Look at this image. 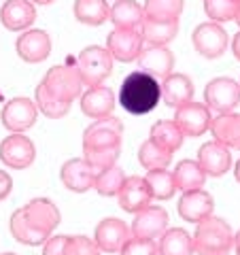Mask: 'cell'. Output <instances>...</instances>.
Here are the masks:
<instances>
[{
	"label": "cell",
	"instance_id": "cell-6",
	"mask_svg": "<svg viewBox=\"0 0 240 255\" xmlns=\"http://www.w3.org/2000/svg\"><path fill=\"white\" fill-rule=\"evenodd\" d=\"M191 43H194V49L206 60L221 58L230 45L226 28L217 21H204L196 26L194 34H191Z\"/></svg>",
	"mask_w": 240,
	"mask_h": 255
},
{
	"label": "cell",
	"instance_id": "cell-15",
	"mask_svg": "<svg viewBox=\"0 0 240 255\" xmlns=\"http://www.w3.org/2000/svg\"><path fill=\"white\" fill-rule=\"evenodd\" d=\"M132 236L136 238H145V241H155L162 238V234L168 230V213L162 206H147L134 215L132 221Z\"/></svg>",
	"mask_w": 240,
	"mask_h": 255
},
{
	"label": "cell",
	"instance_id": "cell-32",
	"mask_svg": "<svg viewBox=\"0 0 240 255\" xmlns=\"http://www.w3.org/2000/svg\"><path fill=\"white\" fill-rule=\"evenodd\" d=\"M172 155L170 151H166L164 147H159L155 140H145L138 149V164L145 168L147 172L151 170H166L168 164L172 162Z\"/></svg>",
	"mask_w": 240,
	"mask_h": 255
},
{
	"label": "cell",
	"instance_id": "cell-7",
	"mask_svg": "<svg viewBox=\"0 0 240 255\" xmlns=\"http://www.w3.org/2000/svg\"><path fill=\"white\" fill-rule=\"evenodd\" d=\"M123 124L121 119L109 115L105 119H96L83 132V149H111L121 147Z\"/></svg>",
	"mask_w": 240,
	"mask_h": 255
},
{
	"label": "cell",
	"instance_id": "cell-20",
	"mask_svg": "<svg viewBox=\"0 0 240 255\" xmlns=\"http://www.w3.org/2000/svg\"><path fill=\"white\" fill-rule=\"evenodd\" d=\"M136 64H138V70H142V73L155 79H166L168 75H172L174 53L168 47H147L136 58Z\"/></svg>",
	"mask_w": 240,
	"mask_h": 255
},
{
	"label": "cell",
	"instance_id": "cell-34",
	"mask_svg": "<svg viewBox=\"0 0 240 255\" xmlns=\"http://www.w3.org/2000/svg\"><path fill=\"white\" fill-rule=\"evenodd\" d=\"M34 96H36V100H34V102H36L38 111H41L45 117H49V119H62V117L70 111V102L60 100L58 96H53L43 83H38V85H36Z\"/></svg>",
	"mask_w": 240,
	"mask_h": 255
},
{
	"label": "cell",
	"instance_id": "cell-16",
	"mask_svg": "<svg viewBox=\"0 0 240 255\" xmlns=\"http://www.w3.org/2000/svg\"><path fill=\"white\" fill-rule=\"evenodd\" d=\"M0 21L11 32H26L36 21V4L32 0H6L0 9Z\"/></svg>",
	"mask_w": 240,
	"mask_h": 255
},
{
	"label": "cell",
	"instance_id": "cell-8",
	"mask_svg": "<svg viewBox=\"0 0 240 255\" xmlns=\"http://www.w3.org/2000/svg\"><path fill=\"white\" fill-rule=\"evenodd\" d=\"M38 117V107L34 100L30 98H11L6 105L2 107L0 113V124L13 134H23L36 124Z\"/></svg>",
	"mask_w": 240,
	"mask_h": 255
},
{
	"label": "cell",
	"instance_id": "cell-14",
	"mask_svg": "<svg viewBox=\"0 0 240 255\" xmlns=\"http://www.w3.org/2000/svg\"><path fill=\"white\" fill-rule=\"evenodd\" d=\"M96 174H98V170L85 157H73L68 162H64L60 170V179L66 189L75 191V194H85V191L94 187Z\"/></svg>",
	"mask_w": 240,
	"mask_h": 255
},
{
	"label": "cell",
	"instance_id": "cell-30",
	"mask_svg": "<svg viewBox=\"0 0 240 255\" xmlns=\"http://www.w3.org/2000/svg\"><path fill=\"white\" fill-rule=\"evenodd\" d=\"M73 11L77 21L85 26H102L111 17V6L107 0H77Z\"/></svg>",
	"mask_w": 240,
	"mask_h": 255
},
{
	"label": "cell",
	"instance_id": "cell-13",
	"mask_svg": "<svg viewBox=\"0 0 240 255\" xmlns=\"http://www.w3.org/2000/svg\"><path fill=\"white\" fill-rule=\"evenodd\" d=\"M130 238H132V230L117 217L102 219L98 226H96V232H94L96 245L105 253H119Z\"/></svg>",
	"mask_w": 240,
	"mask_h": 255
},
{
	"label": "cell",
	"instance_id": "cell-26",
	"mask_svg": "<svg viewBox=\"0 0 240 255\" xmlns=\"http://www.w3.org/2000/svg\"><path fill=\"white\" fill-rule=\"evenodd\" d=\"M174 177V185L179 191H194V189H202L206 174L202 170V166L198 164V159H181L172 170Z\"/></svg>",
	"mask_w": 240,
	"mask_h": 255
},
{
	"label": "cell",
	"instance_id": "cell-5",
	"mask_svg": "<svg viewBox=\"0 0 240 255\" xmlns=\"http://www.w3.org/2000/svg\"><path fill=\"white\" fill-rule=\"evenodd\" d=\"M204 105L219 115L234 113V109L240 105V83L230 77L213 79L204 87Z\"/></svg>",
	"mask_w": 240,
	"mask_h": 255
},
{
	"label": "cell",
	"instance_id": "cell-31",
	"mask_svg": "<svg viewBox=\"0 0 240 255\" xmlns=\"http://www.w3.org/2000/svg\"><path fill=\"white\" fill-rule=\"evenodd\" d=\"M142 38L149 47H166L179 34V21H149L140 26Z\"/></svg>",
	"mask_w": 240,
	"mask_h": 255
},
{
	"label": "cell",
	"instance_id": "cell-21",
	"mask_svg": "<svg viewBox=\"0 0 240 255\" xmlns=\"http://www.w3.org/2000/svg\"><path fill=\"white\" fill-rule=\"evenodd\" d=\"M151 198L153 196H151L145 177H127L117 194L119 206H121L125 213H134V215L142 209H147Z\"/></svg>",
	"mask_w": 240,
	"mask_h": 255
},
{
	"label": "cell",
	"instance_id": "cell-28",
	"mask_svg": "<svg viewBox=\"0 0 240 255\" xmlns=\"http://www.w3.org/2000/svg\"><path fill=\"white\" fill-rule=\"evenodd\" d=\"M149 138L155 140L159 147H164L166 151H170V153H177L185 136H183L181 128L174 124V119H159V122L151 126Z\"/></svg>",
	"mask_w": 240,
	"mask_h": 255
},
{
	"label": "cell",
	"instance_id": "cell-22",
	"mask_svg": "<svg viewBox=\"0 0 240 255\" xmlns=\"http://www.w3.org/2000/svg\"><path fill=\"white\" fill-rule=\"evenodd\" d=\"M113 109H115V94L111 87L105 85L87 87V92L81 94V111L87 117L105 119L113 113Z\"/></svg>",
	"mask_w": 240,
	"mask_h": 255
},
{
	"label": "cell",
	"instance_id": "cell-41",
	"mask_svg": "<svg viewBox=\"0 0 240 255\" xmlns=\"http://www.w3.org/2000/svg\"><path fill=\"white\" fill-rule=\"evenodd\" d=\"M68 238L70 236H64V234L49 236L47 238V243H45V247H43V255H66Z\"/></svg>",
	"mask_w": 240,
	"mask_h": 255
},
{
	"label": "cell",
	"instance_id": "cell-29",
	"mask_svg": "<svg viewBox=\"0 0 240 255\" xmlns=\"http://www.w3.org/2000/svg\"><path fill=\"white\" fill-rule=\"evenodd\" d=\"M9 228H11V234L17 243L21 245H28V247H36V245H45L47 243V236L41 230H36L32 223L26 219L21 209H17L11 215V221H9Z\"/></svg>",
	"mask_w": 240,
	"mask_h": 255
},
{
	"label": "cell",
	"instance_id": "cell-25",
	"mask_svg": "<svg viewBox=\"0 0 240 255\" xmlns=\"http://www.w3.org/2000/svg\"><path fill=\"white\" fill-rule=\"evenodd\" d=\"M111 21L115 28L123 30H140L145 23V9L136 0H115V4L111 6Z\"/></svg>",
	"mask_w": 240,
	"mask_h": 255
},
{
	"label": "cell",
	"instance_id": "cell-11",
	"mask_svg": "<svg viewBox=\"0 0 240 255\" xmlns=\"http://www.w3.org/2000/svg\"><path fill=\"white\" fill-rule=\"evenodd\" d=\"M145 38H142L140 30H123L115 28L109 32L107 36V49L113 55V60L119 62H136V58L140 55V51L145 49Z\"/></svg>",
	"mask_w": 240,
	"mask_h": 255
},
{
	"label": "cell",
	"instance_id": "cell-18",
	"mask_svg": "<svg viewBox=\"0 0 240 255\" xmlns=\"http://www.w3.org/2000/svg\"><path fill=\"white\" fill-rule=\"evenodd\" d=\"M177 211L181 215V219H185L189 223H200L206 217H211L215 211V200L209 191L204 189H194V191H183V196L179 198Z\"/></svg>",
	"mask_w": 240,
	"mask_h": 255
},
{
	"label": "cell",
	"instance_id": "cell-4",
	"mask_svg": "<svg viewBox=\"0 0 240 255\" xmlns=\"http://www.w3.org/2000/svg\"><path fill=\"white\" fill-rule=\"evenodd\" d=\"M113 55L107 47L100 45H90L79 53L77 58V68L79 75L83 79V85L87 87H98L105 83V79L113 73Z\"/></svg>",
	"mask_w": 240,
	"mask_h": 255
},
{
	"label": "cell",
	"instance_id": "cell-39",
	"mask_svg": "<svg viewBox=\"0 0 240 255\" xmlns=\"http://www.w3.org/2000/svg\"><path fill=\"white\" fill-rule=\"evenodd\" d=\"M96 241L87 236H70L66 245V255H100Z\"/></svg>",
	"mask_w": 240,
	"mask_h": 255
},
{
	"label": "cell",
	"instance_id": "cell-43",
	"mask_svg": "<svg viewBox=\"0 0 240 255\" xmlns=\"http://www.w3.org/2000/svg\"><path fill=\"white\" fill-rule=\"evenodd\" d=\"M232 51H234V58L240 62V30L234 34V38H232Z\"/></svg>",
	"mask_w": 240,
	"mask_h": 255
},
{
	"label": "cell",
	"instance_id": "cell-10",
	"mask_svg": "<svg viewBox=\"0 0 240 255\" xmlns=\"http://www.w3.org/2000/svg\"><path fill=\"white\" fill-rule=\"evenodd\" d=\"M174 124L181 128L183 136L198 138L206 130H211V124H213L211 109L206 105H200V102H187V105H183L174 111Z\"/></svg>",
	"mask_w": 240,
	"mask_h": 255
},
{
	"label": "cell",
	"instance_id": "cell-24",
	"mask_svg": "<svg viewBox=\"0 0 240 255\" xmlns=\"http://www.w3.org/2000/svg\"><path fill=\"white\" fill-rule=\"evenodd\" d=\"M211 134L219 145L240 151V113L217 115L211 124Z\"/></svg>",
	"mask_w": 240,
	"mask_h": 255
},
{
	"label": "cell",
	"instance_id": "cell-46",
	"mask_svg": "<svg viewBox=\"0 0 240 255\" xmlns=\"http://www.w3.org/2000/svg\"><path fill=\"white\" fill-rule=\"evenodd\" d=\"M34 4H51V2H55V0H32Z\"/></svg>",
	"mask_w": 240,
	"mask_h": 255
},
{
	"label": "cell",
	"instance_id": "cell-47",
	"mask_svg": "<svg viewBox=\"0 0 240 255\" xmlns=\"http://www.w3.org/2000/svg\"><path fill=\"white\" fill-rule=\"evenodd\" d=\"M236 23H238V26H240V4H238V13H236V19H234Z\"/></svg>",
	"mask_w": 240,
	"mask_h": 255
},
{
	"label": "cell",
	"instance_id": "cell-9",
	"mask_svg": "<svg viewBox=\"0 0 240 255\" xmlns=\"http://www.w3.org/2000/svg\"><path fill=\"white\" fill-rule=\"evenodd\" d=\"M36 147L26 134H11L0 142V162L13 170H26L34 164Z\"/></svg>",
	"mask_w": 240,
	"mask_h": 255
},
{
	"label": "cell",
	"instance_id": "cell-45",
	"mask_svg": "<svg viewBox=\"0 0 240 255\" xmlns=\"http://www.w3.org/2000/svg\"><path fill=\"white\" fill-rule=\"evenodd\" d=\"M234 177H236V181L240 183V159H238L236 166H234Z\"/></svg>",
	"mask_w": 240,
	"mask_h": 255
},
{
	"label": "cell",
	"instance_id": "cell-40",
	"mask_svg": "<svg viewBox=\"0 0 240 255\" xmlns=\"http://www.w3.org/2000/svg\"><path fill=\"white\" fill-rule=\"evenodd\" d=\"M119 255H159V251H157L155 241H145V238L132 236L125 243L123 249L119 251Z\"/></svg>",
	"mask_w": 240,
	"mask_h": 255
},
{
	"label": "cell",
	"instance_id": "cell-37",
	"mask_svg": "<svg viewBox=\"0 0 240 255\" xmlns=\"http://www.w3.org/2000/svg\"><path fill=\"white\" fill-rule=\"evenodd\" d=\"M240 0H204V11L211 17V21L226 23L236 19Z\"/></svg>",
	"mask_w": 240,
	"mask_h": 255
},
{
	"label": "cell",
	"instance_id": "cell-23",
	"mask_svg": "<svg viewBox=\"0 0 240 255\" xmlns=\"http://www.w3.org/2000/svg\"><path fill=\"white\" fill-rule=\"evenodd\" d=\"M162 100L168 107L179 109L187 102H194V83L183 73H172L162 83Z\"/></svg>",
	"mask_w": 240,
	"mask_h": 255
},
{
	"label": "cell",
	"instance_id": "cell-44",
	"mask_svg": "<svg viewBox=\"0 0 240 255\" xmlns=\"http://www.w3.org/2000/svg\"><path fill=\"white\" fill-rule=\"evenodd\" d=\"M234 247H236V255H240V230H238V234L234 236Z\"/></svg>",
	"mask_w": 240,
	"mask_h": 255
},
{
	"label": "cell",
	"instance_id": "cell-33",
	"mask_svg": "<svg viewBox=\"0 0 240 255\" xmlns=\"http://www.w3.org/2000/svg\"><path fill=\"white\" fill-rule=\"evenodd\" d=\"M145 19L149 21H179L183 0H145Z\"/></svg>",
	"mask_w": 240,
	"mask_h": 255
},
{
	"label": "cell",
	"instance_id": "cell-36",
	"mask_svg": "<svg viewBox=\"0 0 240 255\" xmlns=\"http://www.w3.org/2000/svg\"><path fill=\"white\" fill-rule=\"evenodd\" d=\"M147 185H149V191L155 200H170V198L177 194V185H174V177L172 172L168 170H151L147 172Z\"/></svg>",
	"mask_w": 240,
	"mask_h": 255
},
{
	"label": "cell",
	"instance_id": "cell-48",
	"mask_svg": "<svg viewBox=\"0 0 240 255\" xmlns=\"http://www.w3.org/2000/svg\"><path fill=\"white\" fill-rule=\"evenodd\" d=\"M2 255H17V253H11V251H6V253H2Z\"/></svg>",
	"mask_w": 240,
	"mask_h": 255
},
{
	"label": "cell",
	"instance_id": "cell-49",
	"mask_svg": "<svg viewBox=\"0 0 240 255\" xmlns=\"http://www.w3.org/2000/svg\"><path fill=\"white\" fill-rule=\"evenodd\" d=\"M238 83H240V81H238Z\"/></svg>",
	"mask_w": 240,
	"mask_h": 255
},
{
	"label": "cell",
	"instance_id": "cell-38",
	"mask_svg": "<svg viewBox=\"0 0 240 255\" xmlns=\"http://www.w3.org/2000/svg\"><path fill=\"white\" fill-rule=\"evenodd\" d=\"M121 147H111V149H83V157L90 162L96 170H105L117 164Z\"/></svg>",
	"mask_w": 240,
	"mask_h": 255
},
{
	"label": "cell",
	"instance_id": "cell-19",
	"mask_svg": "<svg viewBox=\"0 0 240 255\" xmlns=\"http://www.w3.org/2000/svg\"><path fill=\"white\" fill-rule=\"evenodd\" d=\"M198 164L202 166L206 177L217 179V177H223L232 168V153L228 147L219 145L217 140L204 142L198 149Z\"/></svg>",
	"mask_w": 240,
	"mask_h": 255
},
{
	"label": "cell",
	"instance_id": "cell-42",
	"mask_svg": "<svg viewBox=\"0 0 240 255\" xmlns=\"http://www.w3.org/2000/svg\"><path fill=\"white\" fill-rule=\"evenodd\" d=\"M11 189H13V179H11V174L4 172V170H0V202L9 198Z\"/></svg>",
	"mask_w": 240,
	"mask_h": 255
},
{
	"label": "cell",
	"instance_id": "cell-1",
	"mask_svg": "<svg viewBox=\"0 0 240 255\" xmlns=\"http://www.w3.org/2000/svg\"><path fill=\"white\" fill-rule=\"evenodd\" d=\"M162 100V85L142 70L127 75L119 87V105L130 115H147Z\"/></svg>",
	"mask_w": 240,
	"mask_h": 255
},
{
	"label": "cell",
	"instance_id": "cell-2",
	"mask_svg": "<svg viewBox=\"0 0 240 255\" xmlns=\"http://www.w3.org/2000/svg\"><path fill=\"white\" fill-rule=\"evenodd\" d=\"M234 247V232L221 217H206L194 232V249L198 255H230Z\"/></svg>",
	"mask_w": 240,
	"mask_h": 255
},
{
	"label": "cell",
	"instance_id": "cell-3",
	"mask_svg": "<svg viewBox=\"0 0 240 255\" xmlns=\"http://www.w3.org/2000/svg\"><path fill=\"white\" fill-rule=\"evenodd\" d=\"M47 90H49L53 96H58L60 100L64 102H70L77 96L83 94V79L79 75V68H77V58L68 55L66 64H60V66H51L49 70L45 73V79L41 81Z\"/></svg>",
	"mask_w": 240,
	"mask_h": 255
},
{
	"label": "cell",
	"instance_id": "cell-12",
	"mask_svg": "<svg viewBox=\"0 0 240 255\" xmlns=\"http://www.w3.org/2000/svg\"><path fill=\"white\" fill-rule=\"evenodd\" d=\"M15 51L26 64H41L51 53V36L45 30H26L15 41Z\"/></svg>",
	"mask_w": 240,
	"mask_h": 255
},
{
	"label": "cell",
	"instance_id": "cell-35",
	"mask_svg": "<svg viewBox=\"0 0 240 255\" xmlns=\"http://www.w3.org/2000/svg\"><path fill=\"white\" fill-rule=\"evenodd\" d=\"M125 172L123 168H119V166H111V168H105L100 170L98 174H96V183H94V189L98 191L100 196H117L119 189H121V185L125 183Z\"/></svg>",
	"mask_w": 240,
	"mask_h": 255
},
{
	"label": "cell",
	"instance_id": "cell-17",
	"mask_svg": "<svg viewBox=\"0 0 240 255\" xmlns=\"http://www.w3.org/2000/svg\"><path fill=\"white\" fill-rule=\"evenodd\" d=\"M21 211L32 226L36 230H41V232H45L47 236H51V232L62 221L60 209L49 198H34V200H30L26 206H21Z\"/></svg>",
	"mask_w": 240,
	"mask_h": 255
},
{
	"label": "cell",
	"instance_id": "cell-27",
	"mask_svg": "<svg viewBox=\"0 0 240 255\" xmlns=\"http://www.w3.org/2000/svg\"><path fill=\"white\" fill-rule=\"evenodd\" d=\"M157 251L159 255H194V236H189L181 228L166 230L157 243Z\"/></svg>",
	"mask_w": 240,
	"mask_h": 255
}]
</instances>
